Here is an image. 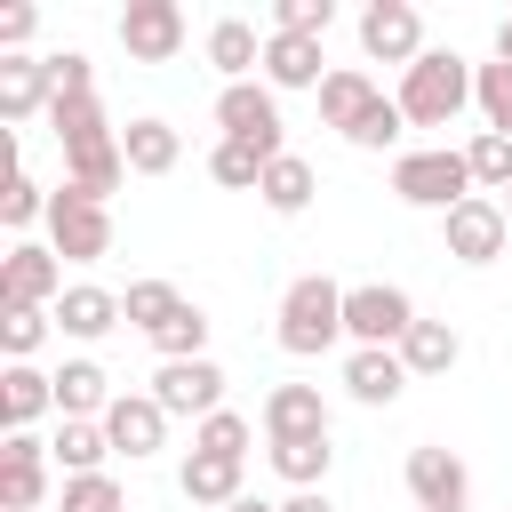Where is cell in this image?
Wrapping results in <instances>:
<instances>
[{
  "instance_id": "6da1fadb",
  "label": "cell",
  "mask_w": 512,
  "mask_h": 512,
  "mask_svg": "<svg viewBox=\"0 0 512 512\" xmlns=\"http://www.w3.org/2000/svg\"><path fill=\"white\" fill-rule=\"evenodd\" d=\"M400 120L408 128H448L464 104H472V64L456 56V48H424L408 72H400Z\"/></svg>"
},
{
  "instance_id": "7a4b0ae2",
  "label": "cell",
  "mask_w": 512,
  "mask_h": 512,
  "mask_svg": "<svg viewBox=\"0 0 512 512\" xmlns=\"http://www.w3.org/2000/svg\"><path fill=\"white\" fill-rule=\"evenodd\" d=\"M336 336H344V288H336L328 272L288 280V296H280V352L312 360V352H328Z\"/></svg>"
},
{
  "instance_id": "3957f363",
  "label": "cell",
  "mask_w": 512,
  "mask_h": 512,
  "mask_svg": "<svg viewBox=\"0 0 512 512\" xmlns=\"http://www.w3.org/2000/svg\"><path fill=\"white\" fill-rule=\"evenodd\" d=\"M48 248L64 264H104L112 256V208L88 200L80 184H56L48 192Z\"/></svg>"
},
{
  "instance_id": "277c9868",
  "label": "cell",
  "mask_w": 512,
  "mask_h": 512,
  "mask_svg": "<svg viewBox=\"0 0 512 512\" xmlns=\"http://www.w3.org/2000/svg\"><path fill=\"white\" fill-rule=\"evenodd\" d=\"M392 192L408 200V208H464L472 200V168H464V152H448V144H432V152H400L392 160Z\"/></svg>"
},
{
  "instance_id": "5b68a950",
  "label": "cell",
  "mask_w": 512,
  "mask_h": 512,
  "mask_svg": "<svg viewBox=\"0 0 512 512\" xmlns=\"http://www.w3.org/2000/svg\"><path fill=\"white\" fill-rule=\"evenodd\" d=\"M408 328H416L408 288H392V280H360V288H344V336H352L360 352H400Z\"/></svg>"
},
{
  "instance_id": "8992f818",
  "label": "cell",
  "mask_w": 512,
  "mask_h": 512,
  "mask_svg": "<svg viewBox=\"0 0 512 512\" xmlns=\"http://www.w3.org/2000/svg\"><path fill=\"white\" fill-rule=\"evenodd\" d=\"M64 296V256L40 240H16L0 256V312H56Z\"/></svg>"
},
{
  "instance_id": "52a82bcc",
  "label": "cell",
  "mask_w": 512,
  "mask_h": 512,
  "mask_svg": "<svg viewBox=\"0 0 512 512\" xmlns=\"http://www.w3.org/2000/svg\"><path fill=\"white\" fill-rule=\"evenodd\" d=\"M216 128H224L232 144H256L264 160L288 152V144H280V96H272L264 80H232V88L216 96Z\"/></svg>"
},
{
  "instance_id": "ba28073f",
  "label": "cell",
  "mask_w": 512,
  "mask_h": 512,
  "mask_svg": "<svg viewBox=\"0 0 512 512\" xmlns=\"http://www.w3.org/2000/svg\"><path fill=\"white\" fill-rule=\"evenodd\" d=\"M440 240H448V256H456V264H496V256H504V240H512V216H504V200L472 192L464 208H448V216H440Z\"/></svg>"
},
{
  "instance_id": "9c48e42d",
  "label": "cell",
  "mask_w": 512,
  "mask_h": 512,
  "mask_svg": "<svg viewBox=\"0 0 512 512\" xmlns=\"http://www.w3.org/2000/svg\"><path fill=\"white\" fill-rule=\"evenodd\" d=\"M120 48H128L136 64H176V48H184V8H176V0H128V8H120Z\"/></svg>"
},
{
  "instance_id": "30bf717a",
  "label": "cell",
  "mask_w": 512,
  "mask_h": 512,
  "mask_svg": "<svg viewBox=\"0 0 512 512\" xmlns=\"http://www.w3.org/2000/svg\"><path fill=\"white\" fill-rule=\"evenodd\" d=\"M360 48H368L376 64H400V72H408V64L424 56V16H416L408 0H368V8H360Z\"/></svg>"
},
{
  "instance_id": "8fae6325",
  "label": "cell",
  "mask_w": 512,
  "mask_h": 512,
  "mask_svg": "<svg viewBox=\"0 0 512 512\" xmlns=\"http://www.w3.org/2000/svg\"><path fill=\"white\" fill-rule=\"evenodd\" d=\"M152 400L168 408V416H216L224 408V368L216 360H160V376H152Z\"/></svg>"
},
{
  "instance_id": "7c38bea8",
  "label": "cell",
  "mask_w": 512,
  "mask_h": 512,
  "mask_svg": "<svg viewBox=\"0 0 512 512\" xmlns=\"http://www.w3.org/2000/svg\"><path fill=\"white\" fill-rule=\"evenodd\" d=\"M104 440H112V456L144 464V456L168 448V408H160L152 392H120V400L104 408Z\"/></svg>"
},
{
  "instance_id": "4fadbf2b",
  "label": "cell",
  "mask_w": 512,
  "mask_h": 512,
  "mask_svg": "<svg viewBox=\"0 0 512 512\" xmlns=\"http://www.w3.org/2000/svg\"><path fill=\"white\" fill-rule=\"evenodd\" d=\"M48 440H32V432H8V448H0V512H40V496H48Z\"/></svg>"
},
{
  "instance_id": "5bb4252c",
  "label": "cell",
  "mask_w": 512,
  "mask_h": 512,
  "mask_svg": "<svg viewBox=\"0 0 512 512\" xmlns=\"http://www.w3.org/2000/svg\"><path fill=\"white\" fill-rule=\"evenodd\" d=\"M408 496H416L424 512H464V496H472L464 456H456V448H408Z\"/></svg>"
},
{
  "instance_id": "9a60e30c",
  "label": "cell",
  "mask_w": 512,
  "mask_h": 512,
  "mask_svg": "<svg viewBox=\"0 0 512 512\" xmlns=\"http://www.w3.org/2000/svg\"><path fill=\"white\" fill-rule=\"evenodd\" d=\"M264 440H328V400L312 384H272L264 392Z\"/></svg>"
},
{
  "instance_id": "2e32d148",
  "label": "cell",
  "mask_w": 512,
  "mask_h": 512,
  "mask_svg": "<svg viewBox=\"0 0 512 512\" xmlns=\"http://www.w3.org/2000/svg\"><path fill=\"white\" fill-rule=\"evenodd\" d=\"M56 104V64L48 56H0V120H32Z\"/></svg>"
},
{
  "instance_id": "e0dca14e",
  "label": "cell",
  "mask_w": 512,
  "mask_h": 512,
  "mask_svg": "<svg viewBox=\"0 0 512 512\" xmlns=\"http://www.w3.org/2000/svg\"><path fill=\"white\" fill-rule=\"evenodd\" d=\"M112 400H120V392H112V376H104L96 360H64V368H56V416H64V424H104Z\"/></svg>"
},
{
  "instance_id": "ac0fdd59",
  "label": "cell",
  "mask_w": 512,
  "mask_h": 512,
  "mask_svg": "<svg viewBox=\"0 0 512 512\" xmlns=\"http://www.w3.org/2000/svg\"><path fill=\"white\" fill-rule=\"evenodd\" d=\"M328 72H320V40H304V32H264V88L280 96V88H320Z\"/></svg>"
},
{
  "instance_id": "d6986e66",
  "label": "cell",
  "mask_w": 512,
  "mask_h": 512,
  "mask_svg": "<svg viewBox=\"0 0 512 512\" xmlns=\"http://www.w3.org/2000/svg\"><path fill=\"white\" fill-rule=\"evenodd\" d=\"M128 312H120V296L112 288H96V280H80V288H64L56 296V328L64 336H80V344H96V336H112Z\"/></svg>"
},
{
  "instance_id": "ffe728a7",
  "label": "cell",
  "mask_w": 512,
  "mask_h": 512,
  "mask_svg": "<svg viewBox=\"0 0 512 512\" xmlns=\"http://www.w3.org/2000/svg\"><path fill=\"white\" fill-rule=\"evenodd\" d=\"M344 392H352L360 408H392V400L408 392V360H400V352H360V344H352V360H344Z\"/></svg>"
},
{
  "instance_id": "44dd1931",
  "label": "cell",
  "mask_w": 512,
  "mask_h": 512,
  "mask_svg": "<svg viewBox=\"0 0 512 512\" xmlns=\"http://www.w3.org/2000/svg\"><path fill=\"white\" fill-rule=\"evenodd\" d=\"M48 408H56V376H40L32 360H8V376H0V424L32 432V416H48Z\"/></svg>"
},
{
  "instance_id": "7402d4cb",
  "label": "cell",
  "mask_w": 512,
  "mask_h": 512,
  "mask_svg": "<svg viewBox=\"0 0 512 512\" xmlns=\"http://www.w3.org/2000/svg\"><path fill=\"white\" fill-rule=\"evenodd\" d=\"M176 488H184V504H216V512L248 496V488H240V456H200V448L184 456V472H176Z\"/></svg>"
},
{
  "instance_id": "603a6c76",
  "label": "cell",
  "mask_w": 512,
  "mask_h": 512,
  "mask_svg": "<svg viewBox=\"0 0 512 512\" xmlns=\"http://www.w3.org/2000/svg\"><path fill=\"white\" fill-rule=\"evenodd\" d=\"M208 64L224 72V88H232V80H248V72L264 64L256 24H248V16H216V24H208Z\"/></svg>"
},
{
  "instance_id": "cb8c5ba5",
  "label": "cell",
  "mask_w": 512,
  "mask_h": 512,
  "mask_svg": "<svg viewBox=\"0 0 512 512\" xmlns=\"http://www.w3.org/2000/svg\"><path fill=\"white\" fill-rule=\"evenodd\" d=\"M120 152H128V176H168L184 160V136L168 120H128L120 128Z\"/></svg>"
},
{
  "instance_id": "d4e9b609",
  "label": "cell",
  "mask_w": 512,
  "mask_h": 512,
  "mask_svg": "<svg viewBox=\"0 0 512 512\" xmlns=\"http://www.w3.org/2000/svg\"><path fill=\"white\" fill-rule=\"evenodd\" d=\"M376 96H384V88H376V80H368L360 64H344V72H328V80H320V120L352 136V128H360V112H368Z\"/></svg>"
},
{
  "instance_id": "484cf974",
  "label": "cell",
  "mask_w": 512,
  "mask_h": 512,
  "mask_svg": "<svg viewBox=\"0 0 512 512\" xmlns=\"http://www.w3.org/2000/svg\"><path fill=\"white\" fill-rule=\"evenodd\" d=\"M312 192H320V176H312V160H296V152H280V160L264 168V184H256V200H264L272 216H304Z\"/></svg>"
},
{
  "instance_id": "4316f807",
  "label": "cell",
  "mask_w": 512,
  "mask_h": 512,
  "mask_svg": "<svg viewBox=\"0 0 512 512\" xmlns=\"http://www.w3.org/2000/svg\"><path fill=\"white\" fill-rule=\"evenodd\" d=\"M400 360H408V376H448V368L464 360V336H456L448 320H416V328L400 336Z\"/></svg>"
},
{
  "instance_id": "83f0119b",
  "label": "cell",
  "mask_w": 512,
  "mask_h": 512,
  "mask_svg": "<svg viewBox=\"0 0 512 512\" xmlns=\"http://www.w3.org/2000/svg\"><path fill=\"white\" fill-rule=\"evenodd\" d=\"M152 352H160V360H208V312H200V304H176V312L152 328Z\"/></svg>"
},
{
  "instance_id": "f1b7e54d",
  "label": "cell",
  "mask_w": 512,
  "mask_h": 512,
  "mask_svg": "<svg viewBox=\"0 0 512 512\" xmlns=\"http://www.w3.org/2000/svg\"><path fill=\"white\" fill-rule=\"evenodd\" d=\"M48 456L64 464V480H80V472H104L112 440H104V424H64V432L48 440Z\"/></svg>"
},
{
  "instance_id": "f546056e",
  "label": "cell",
  "mask_w": 512,
  "mask_h": 512,
  "mask_svg": "<svg viewBox=\"0 0 512 512\" xmlns=\"http://www.w3.org/2000/svg\"><path fill=\"white\" fill-rule=\"evenodd\" d=\"M464 168H472V184L496 200V192H512V136H496V128H480L472 144H464Z\"/></svg>"
},
{
  "instance_id": "4dcf8cb0",
  "label": "cell",
  "mask_w": 512,
  "mask_h": 512,
  "mask_svg": "<svg viewBox=\"0 0 512 512\" xmlns=\"http://www.w3.org/2000/svg\"><path fill=\"white\" fill-rule=\"evenodd\" d=\"M328 440H272V472L288 480V488H320L328 480Z\"/></svg>"
},
{
  "instance_id": "1f68e13d",
  "label": "cell",
  "mask_w": 512,
  "mask_h": 512,
  "mask_svg": "<svg viewBox=\"0 0 512 512\" xmlns=\"http://www.w3.org/2000/svg\"><path fill=\"white\" fill-rule=\"evenodd\" d=\"M248 440H256V424H248L240 408H216V416L192 424V448H200V456H248Z\"/></svg>"
},
{
  "instance_id": "d6a6232c",
  "label": "cell",
  "mask_w": 512,
  "mask_h": 512,
  "mask_svg": "<svg viewBox=\"0 0 512 512\" xmlns=\"http://www.w3.org/2000/svg\"><path fill=\"white\" fill-rule=\"evenodd\" d=\"M264 168H272V160H264L256 144H232V136L208 152V176H216V184H232V192H256V184H264Z\"/></svg>"
},
{
  "instance_id": "836d02e7",
  "label": "cell",
  "mask_w": 512,
  "mask_h": 512,
  "mask_svg": "<svg viewBox=\"0 0 512 512\" xmlns=\"http://www.w3.org/2000/svg\"><path fill=\"white\" fill-rule=\"evenodd\" d=\"M56 512H128V496H120V480H112V472H80V480H64Z\"/></svg>"
},
{
  "instance_id": "e575fe53",
  "label": "cell",
  "mask_w": 512,
  "mask_h": 512,
  "mask_svg": "<svg viewBox=\"0 0 512 512\" xmlns=\"http://www.w3.org/2000/svg\"><path fill=\"white\" fill-rule=\"evenodd\" d=\"M472 104L488 112L496 136H512V64H480V72H472Z\"/></svg>"
},
{
  "instance_id": "d590c367",
  "label": "cell",
  "mask_w": 512,
  "mask_h": 512,
  "mask_svg": "<svg viewBox=\"0 0 512 512\" xmlns=\"http://www.w3.org/2000/svg\"><path fill=\"white\" fill-rule=\"evenodd\" d=\"M176 304H184V296H176L168 280H128V296H120V312H128V320H136L144 336H152V328H160V320H168Z\"/></svg>"
},
{
  "instance_id": "8d00e7d4",
  "label": "cell",
  "mask_w": 512,
  "mask_h": 512,
  "mask_svg": "<svg viewBox=\"0 0 512 512\" xmlns=\"http://www.w3.org/2000/svg\"><path fill=\"white\" fill-rule=\"evenodd\" d=\"M400 128H408V120H400V104H392V96H376L344 144H360V152H392V144H400Z\"/></svg>"
},
{
  "instance_id": "74e56055",
  "label": "cell",
  "mask_w": 512,
  "mask_h": 512,
  "mask_svg": "<svg viewBox=\"0 0 512 512\" xmlns=\"http://www.w3.org/2000/svg\"><path fill=\"white\" fill-rule=\"evenodd\" d=\"M336 24V0H280L272 8V32H304V40H320Z\"/></svg>"
},
{
  "instance_id": "f35d334b",
  "label": "cell",
  "mask_w": 512,
  "mask_h": 512,
  "mask_svg": "<svg viewBox=\"0 0 512 512\" xmlns=\"http://www.w3.org/2000/svg\"><path fill=\"white\" fill-rule=\"evenodd\" d=\"M48 328H56V312H0V344H8V360H32Z\"/></svg>"
},
{
  "instance_id": "ab89813d",
  "label": "cell",
  "mask_w": 512,
  "mask_h": 512,
  "mask_svg": "<svg viewBox=\"0 0 512 512\" xmlns=\"http://www.w3.org/2000/svg\"><path fill=\"white\" fill-rule=\"evenodd\" d=\"M32 216H48V192H40L32 176H8V192H0V224H8V232H24Z\"/></svg>"
},
{
  "instance_id": "60d3db41",
  "label": "cell",
  "mask_w": 512,
  "mask_h": 512,
  "mask_svg": "<svg viewBox=\"0 0 512 512\" xmlns=\"http://www.w3.org/2000/svg\"><path fill=\"white\" fill-rule=\"evenodd\" d=\"M56 64V96H96V64L80 56V48H64V56H48Z\"/></svg>"
},
{
  "instance_id": "b9f144b4",
  "label": "cell",
  "mask_w": 512,
  "mask_h": 512,
  "mask_svg": "<svg viewBox=\"0 0 512 512\" xmlns=\"http://www.w3.org/2000/svg\"><path fill=\"white\" fill-rule=\"evenodd\" d=\"M32 24H40V16H32L24 0H16V8H0V56H24V40H32Z\"/></svg>"
},
{
  "instance_id": "7bdbcfd3",
  "label": "cell",
  "mask_w": 512,
  "mask_h": 512,
  "mask_svg": "<svg viewBox=\"0 0 512 512\" xmlns=\"http://www.w3.org/2000/svg\"><path fill=\"white\" fill-rule=\"evenodd\" d=\"M280 512H336V504H328V488H296Z\"/></svg>"
},
{
  "instance_id": "ee69618b",
  "label": "cell",
  "mask_w": 512,
  "mask_h": 512,
  "mask_svg": "<svg viewBox=\"0 0 512 512\" xmlns=\"http://www.w3.org/2000/svg\"><path fill=\"white\" fill-rule=\"evenodd\" d=\"M496 64H512V16L496 24Z\"/></svg>"
},
{
  "instance_id": "f6af8a7d",
  "label": "cell",
  "mask_w": 512,
  "mask_h": 512,
  "mask_svg": "<svg viewBox=\"0 0 512 512\" xmlns=\"http://www.w3.org/2000/svg\"><path fill=\"white\" fill-rule=\"evenodd\" d=\"M224 512H280V504H264V496H240V504H224Z\"/></svg>"
},
{
  "instance_id": "bcb514c9",
  "label": "cell",
  "mask_w": 512,
  "mask_h": 512,
  "mask_svg": "<svg viewBox=\"0 0 512 512\" xmlns=\"http://www.w3.org/2000/svg\"><path fill=\"white\" fill-rule=\"evenodd\" d=\"M504 216H512V192H504Z\"/></svg>"
},
{
  "instance_id": "7dc6e473",
  "label": "cell",
  "mask_w": 512,
  "mask_h": 512,
  "mask_svg": "<svg viewBox=\"0 0 512 512\" xmlns=\"http://www.w3.org/2000/svg\"><path fill=\"white\" fill-rule=\"evenodd\" d=\"M464 512H472V504H464Z\"/></svg>"
}]
</instances>
